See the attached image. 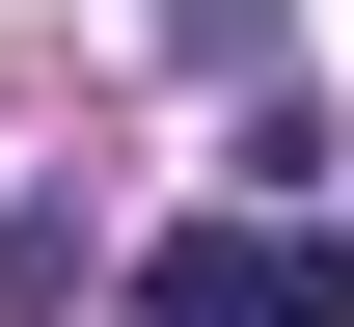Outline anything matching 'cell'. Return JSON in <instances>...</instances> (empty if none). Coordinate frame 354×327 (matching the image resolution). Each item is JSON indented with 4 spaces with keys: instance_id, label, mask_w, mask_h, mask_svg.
Here are the masks:
<instances>
[{
    "instance_id": "2",
    "label": "cell",
    "mask_w": 354,
    "mask_h": 327,
    "mask_svg": "<svg viewBox=\"0 0 354 327\" xmlns=\"http://www.w3.org/2000/svg\"><path fill=\"white\" fill-rule=\"evenodd\" d=\"M164 55H191V82H272V55H300V0H164Z\"/></svg>"
},
{
    "instance_id": "1",
    "label": "cell",
    "mask_w": 354,
    "mask_h": 327,
    "mask_svg": "<svg viewBox=\"0 0 354 327\" xmlns=\"http://www.w3.org/2000/svg\"><path fill=\"white\" fill-rule=\"evenodd\" d=\"M136 327H354V245L300 218V191H245V218L136 245Z\"/></svg>"
}]
</instances>
